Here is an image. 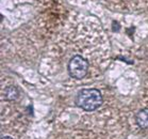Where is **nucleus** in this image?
Returning <instances> with one entry per match:
<instances>
[{
  "label": "nucleus",
  "instance_id": "39448f33",
  "mask_svg": "<svg viewBox=\"0 0 148 139\" xmlns=\"http://www.w3.org/2000/svg\"><path fill=\"white\" fill-rule=\"evenodd\" d=\"M1 139H14V138H12V137H10V136H4V137H2Z\"/></svg>",
  "mask_w": 148,
  "mask_h": 139
},
{
  "label": "nucleus",
  "instance_id": "7ed1b4c3",
  "mask_svg": "<svg viewBox=\"0 0 148 139\" xmlns=\"http://www.w3.org/2000/svg\"><path fill=\"white\" fill-rule=\"evenodd\" d=\"M135 122L141 129H148V108L141 109L135 115Z\"/></svg>",
  "mask_w": 148,
  "mask_h": 139
},
{
  "label": "nucleus",
  "instance_id": "f257e3e1",
  "mask_svg": "<svg viewBox=\"0 0 148 139\" xmlns=\"http://www.w3.org/2000/svg\"><path fill=\"white\" fill-rule=\"evenodd\" d=\"M103 102L101 92L98 89L90 88L82 89L78 92L75 98V103L78 107L85 111H93L99 107Z\"/></svg>",
  "mask_w": 148,
  "mask_h": 139
},
{
  "label": "nucleus",
  "instance_id": "20e7f679",
  "mask_svg": "<svg viewBox=\"0 0 148 139\" xmlns=\"http://www.w3.org/2000/svg\"><path fill=\"white\" fill-rule=\"evenodd\" d=\"M3 96L4 100H7V101H15L19 96V91L15 86H9L4 90Z\"/></svg>",
  "mask_w": 148,
  "mask_h": 139
},
{
  "label": "nucleus",
  "instance_id": "f03ea898",
  "mask_svg": "<svg viewBox=\"0 0 148 139\" xmlns=\"http://www.w3.org/2000/svg\"><path fill=\"white\" fill-rule=\"evenodd\" d=\"M88 71V61L80 55H76L68 62V73L73 78L82 79Z\"/></svg>",
  "mask_w": 148,
  "mask_h": 139
}]
</instances>
